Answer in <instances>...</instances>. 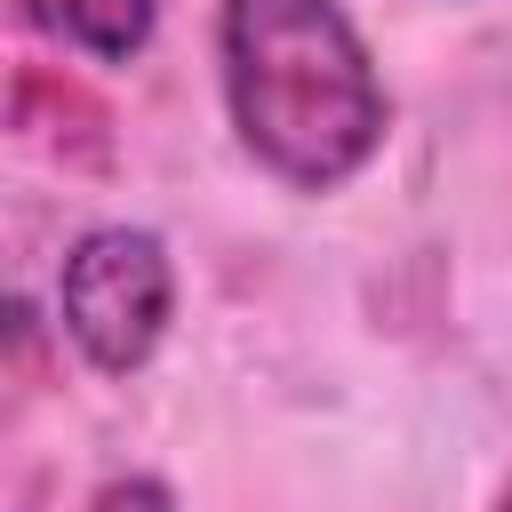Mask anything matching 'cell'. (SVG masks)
I'll use <instances>...</instances> for the list:
<instances>
[{
	"mask_svg": "<svg viewBox=\"0 0 512 512\" xmlns=\"http://www.w3.org/2000/svg\"><path fill=\"white\" fill-rule=\"evenodd\" d=\"M224 104L240 144L296 192H336L384 144V80L336 0H224Z\"/></svg>",
	"mask_w": 512,
	"mask_h": 512,
	"instance_id": "6da1fadb",
	"label": "cell"
},
{
	"mask_svg": "<svg viewBox=\"0 0 512 512\" xmlns=\"http://www.w3.org/2000/svg\"><path fill=\"white\" fill-rule=\"evenodd\" d=\"M176 312V264L160 248V232L144 224H96L72 240L64 272H56V320L80 344L88 368L104 376H136Z\"/></svg>",
	"mask_w": 512,
	"mask_h": 512,
	"instance_id": "7a4b0ae2",
	"label": "cell"
},
{
	"mask_svg": "<svg viewBox=\"0 0 512 512\" xmlns=\"http://www.w3.org/2000/svg\"><path fill=\"white\" fill-rule=\"evenodd\" d=\"M160 24V0H64V32L88 56H136Z\"/></svg>",
	"mask_w": 512,
	"mask_h": 512,
	"instance_id": "3957f363",
	"label": "cell"
},
{
	"mask_svg": "<svg viewBox=\"0 0 512 512\" xmlns=\"http://www.w3.org/2000/svg\"><path fill=\"white\" fill-rule=\"evenodd\" d=\"M88 512H176V496H168L160 480H144V472H128V480H104Z\"/></svg>",
	"mask_w": 512,
	"mask_h": 512,
	"instance_id": "277c9868",
	"label": "cell"
},
{
	"mask_svg": "<svg viewBox=\"0 0 512 512\" xmlns=\"http://www.w3.org/2000/svg\"><path fill=\"white\" fill-rule=\"evenodd\" d=\"M496 512H512V488H504V504H496Z\"/></svg>",
	"mask_w": 512,
	"mask_h": 512,
	"instance_id": "5b68a950",
	"label": "cell"
}]
</instances>
